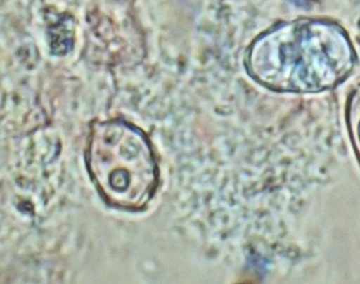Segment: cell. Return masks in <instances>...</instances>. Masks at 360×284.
<instances>
[{
    "label": "cell",
    "instance_id": "3957f363",
    "mask_svg": "<svg viewBox=\"0 0 360 284\" xmlns=\"http://www.w3.org/2000/svg\"><path fill=\"white\" fill-rule=\"evenodd\" d=\"M345 122L352 146L360 164V84L349 93L345 106Z\"/></svg>",
    "mask_w": 360,
    "mask_h": 284
},
{
    "label": "cell",
    "instance_id": "7a4b0ae2",
    "mask_svg": "<svg viewBox=\"0 0 360 284\" xmlns=\"http://www.w3.org/2000/svg\"><path fill=\"white\" fill-rule=\"evenodd\" d=\"M86 166L101 197L117 209H144L159 184L150 141L142 130L122 120L94 124Z\"/></svg>",
    "mask_w": 360,
    "mask_h": 284
},
{
    "label": "cell",
    "instance_id": "6da1fadb",
    "mask_svg": "<svg viewBox=\"0 0 360 284\" xmlns=\"http://www.w3.org/2000/svg\"><path fill=\"white\" fill-rule=\"evenodd\" d=\"M355 62L342 28L326 20H300L260 35L248 49L245 66L256 83L271 91L314 94L345 82Z\"/></svg>",
    "mask_w": 360,
    "mask_h": 284
}]
</instances>
